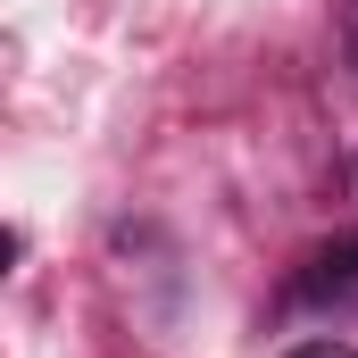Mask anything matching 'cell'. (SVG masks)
I'll list each match as a JSON object with an SVG mask.
<instances>
[{
  "label": "cell",
  "instance_id": "obj_1",
  "mask_svg": "<svg viewBox=\"0 0 358 358\" xmlns=\"http://www.w3.org/2000/svg\"><path fill=\"white\" fill-rule=\"evenodd\" d=\"M308 292H358V242H334V250H317V275H308Z\"/></svg>",
  "mask_w": 358,
  "mask_h": 358
},
{
  "label": "cell",
  "instance_id": "obj_2",
  "mask_svg": "<svg viewBox=\"0 0 358 358\" xmlns=\"http://www.w3.org/2000/svg\"><path fill=\"white\" fill-rule=\"evenodd\" d=\"M292 358H358V350H350V342H300Z\"/></svg>",
  "mask_w": 358,
  "mask_h": 358
},
{
  "label": "cell",
  "instance_id": "obj_3",
  "mask_svg": "<svg viewBox=\"0 0 358 358\" xmlns=\"http://www.w3.org/2000/svg\"><path fill=\"white\" fill-rule=\"evenodd\" d=\"M342 42H350V59H358V0L342 8Z\"/></svg>",
  "mask_w": 358,
  "mask_h": 358
}]
</instances>
